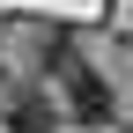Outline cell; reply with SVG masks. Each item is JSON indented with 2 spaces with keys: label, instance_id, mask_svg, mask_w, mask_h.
<instances>
[{
  "label": "cell",
  "instance_id": "6da1fadb",
  "mask_svg": "<svg viewBox=\"0 0 133 133\" xmlns=\"http://www.w3.org/2000/svg\"><path fill=\"white\" fill-rule=\"evenodd\" d=\"M44 74H52V89L66 96V111H74V126H111V89L89 74V66L74 59V44L52 37V52H44Z\"/></svg>",
  "mask_w": 133,
  "mask_h": 133
},
{
  "label": "cell",
  "instance_id": "7a4b0ae2",
  "mask_svg": "<svg viewBox=\"0 0 133 133\" xmlns=\"http://www.w3.org/2000/svg\"><path fill=\"white\" fill-rule=\"evenodd\" d=\"M0 118H8V133H59V111L44 89H8L0 96Z\"/></svg>",
  "mask_w": 133,
  "mask_h": 133
}]
</instances>
